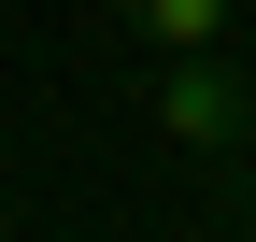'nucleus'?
<instances>
[{
    "label": "nucleus",
    "mask_w": 256,
    "mask_h": 242,
    "mask_svg": "<svg viewBox=\"0 0 256 242\" xmlns=\"http://www.w3.org/2000/svg\"><path fill=\"white\" fill-rule=\"evenodd\" d=\"M242 157H256V100H242Z\"/></svg>",
    "instance_id": "nucleus-3"
},
{
    "label": "nucleus",
    "mask_w": 256,
    "mask_h": 242,
    "mask_svg": "<svg viewBox=\"0 0 256 242\" xmlns=\"http://www.w3.org/2000/svg\"><path fill=\"white\" fill-rule=\"evenodd\" d=\"M156 128H171L185 157H228V142H242V86H228V57H214V43L156 57Z\"/></svg>",
    "instance_id": "nucleus-1"
},
{
    "label": "nucleus",
    "mask_w": 256,
    "mask_h": 242,
    "mask_svg": "<svg viewBox=\"0 0 256 242\" xmlns=\"http://www.w3.org/2000/svg\"><path fill=\"white\" fill-rule=\"evenodd\" d=\"M128 28L156 57H185V43H228V0H128Z\"/></svg>",
    "instance_id": "nucleus-2"
}]
</instances>
